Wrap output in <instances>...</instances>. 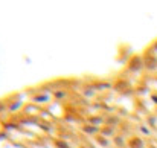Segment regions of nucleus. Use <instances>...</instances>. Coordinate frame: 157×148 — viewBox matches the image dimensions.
Masks as SVG:
<instances>
[{"instance_id":"nucleus-1","label":"nucleus","mask_w":157,"mask_h":148,"mask_svg":"<svg viewBox=\"0 0 157 148\" xmlns=\"http://www.w3.org/2000/svg\"><path fill=\"white\" fill-rule=\"evenodd\" d=\"M127 67H128L130 72H139V70H142V69L145 67V66H144V56H142V55H133V56L128 60Z\"/></svg>"},{"instance_id":"nucleus-2","label":"nucleus","mask_w":157,"mask_h":148,"mask_svg":"<svg viewBox=\"0 0 157 148\" xmlns=\"http://www.w3.org/2000/svg\"><path fill=\"white\" fill-rule=\"evenodd\" d=\"M144 56V66H145V69H148V70H154L157 69V55L156 53H153V52H147V53H144L142 55Z\"/></svg>"},{"instance_id":"nucleus-3","label":"nucleus","mask_w":157,"mask_h":148,"mask_svg":"<svg viewBox=\"0 0 157 148\" xmlns=\"http://www.w3.org/2000/svg\"><path fill=\"white\" fill-rule=\"evenodd\" d=\"M127 145H128V148H145V142H144L142 138L133 136L127 141Z\"/></svg>"},{"instance_id":"nucleus-4","label":"nucleus","mask_w":157,"mask_h":148,"mask_svg":"<svg viewBox=\"0 0 157 148\" xmlns=\"http://www.w3.org/2000/svg\"><path fill=\"white\" fill-rule=\"evenodd\" d=\"M99 130H101V128H99L98 125H95V124H87V125L82 127V131H84V133H87V134H95V136L99 134Z\"/></svg>"},{"instance_id":"nucleus-5","label":"nucleus","mask_w":157,"mask_h":148,"mask_svg":"<svg viewBox=\"0 0 157 148\" xmlns=\"http://www.w3.org/2000/svg\"><path fill=\"white\" fill-rule=\"evenodd\" d=\"M95 142L98 144V145H101V147H108L110 145V141H108V138H105L102 134H96L95 136Z\"/></svg>"},{"instance_id":"nucleus-6","label":"nucleus","mask_w":157,"mask_h":148,"mask_svg":"<svg viewBox=\"0 0 157 148\" xmlns=\"http://www.w3.org/2000/svg\"><path fill=\"white\" fill-rule=\"evenodd\" d=\"M99 134H102V136H105V138H110V136L114 134V128L110 127V125H105V127H102V128L99 130Z\"/></svg>"},{"instance_id":"nucleus-7","label":"nucleus","mask_w":157,"mask_h":148,"mask_svg":"<svg viewBox=\"0 0 157 148\" xmlns=\"http://www.w3.org/2000/svg\"><path fill=\"white\" fill-rule=\"evenodd\" d=\"M53 144L56 145V148H72L69 144H67V141H61V139H55Z\"/></svg>"},{"instance_id":"nucleus-8","label":"nucleus","mask_w":157,"mask_h":148,"mask_svg":"<svg viewBox=\"0 0 157 148\" xmlns=\"http://www.w3.org/2000/svg\"><path fill=\"white\" fill-rule=\"evenodd\" d=\"M113 144H114L116 147H124V145H125V139H124L122 136H114Z\"/></svg>"},{"instance_id":"nucleus-9","label":"nucleus","mask_w":157,"mask_h":148,"mask_svg":"<svg viewBox=\"0 0 157 148\" xmlns=\"http://www.w3.org/2000/svg\"><path fill=\"white\" fill-rule=\"evenodd\" d=\"M51 99V96L49 95H37L35 98H34V101H38V102H46V101H49Z\"/></svg>"},{"instance_id":"nucleus-10","label":"nucleus","mask_w":157,"mask_h":148,"mask_svg":"<svg viewBox=\"0 0 157 148\" xmlns=\"http://www.w3.org/2000/svg\"><path fill=\"white\" fill-rule=\"evenodd\" d=\"M140 131H142L144 134H150V133H151V131H150V128H148V127H145V125H142V127H140Z\"/></svg>"},{"instance_id":"nucleus-11","label":"nucleus","mask_w":157,"mask_h":148,"mask_svg":"<svg viewBox=\"0 0 157 148\" xmlns=\"http://www.w3.org/2000/svg\"><path fill=\"white\" fill-rule=\"evenodd\" d=\"M151 52H153V53H156L157 55V41H154V43H153V46H151Z\"/></svg>"},{"instance_id":"nucleus-12","label":"nucleus","mask_w":157,"mask_h":148,"mask_svg":"<svg viewBox=\"0 0 157 148\" xmlns=\"http://www.w3.org/2000/svg\"><path fill=\"white\" fill-rule=\"evenodd\" d=\"M151 99H153L154 104H157V93H153V95H151Z\"/></svg>"},{"instance_id":"nucleus-13","label":"nucleus","mask_w":157,"mask_h":148,"mask_svg":"<svg viewBox=\"0 0 157 148\" xmlns=\"http://www.w3.org/2000/svg\"><path fill=\"white\" fill-rule=\"evenodd\" d=\"M148 148H157V147H156V145H150Z\"/></svg>"},{"instance_id":"nucleus-14","label":"nucleus","mask_w":157,"mask_h":148,"mask_svg":"<svg viewBox=\"0 0 157 148\" xmlns=\"http://www.w3.org/2000/svg\"><path fill=\"white\" fill-rule=\"evenodd\" d=\"M81 148H86V147H81Z\"/></svg>"}]
</instances>
